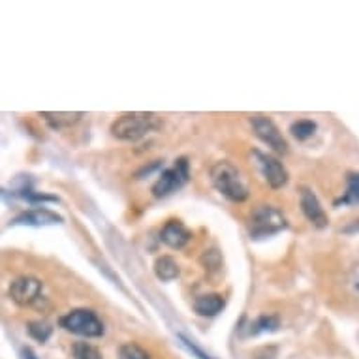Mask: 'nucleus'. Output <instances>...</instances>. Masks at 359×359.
I'll use <instances>...</instances> for the list:
<instances>
[{
    "label": "nucleus",
    "instance_id": "obj_5",
    "mask_svg": "<svg viewBox=\"0 0 359 359\" xmlns=\"http://www.w3.org/2000/svg\"><path fill=\"white\" fill-rule=\"evenodd\" d=\"M189 177L190 170L187 158L175 160V164L160 173L156 183L153 184V196L154 198H165V196L173 194L189 183Z\"/></svg>",
    "mask_w": 359,
    "mask_h": 359
},
{
    "label": "nucleus",
    "instance_id": "obj_18",
    "mask_svg": "<svg viewBox=\"0 0 359 359\" xmlns=\"http://www.w3.org/2000/svg\"><path fill=\"white\" fill-rule=\"evenodd\" d=\"M118 359H151V355L136 342H126L118 350Z\"/></svg>",
    "mask_w": 359,
    "mask_h": 359
},
{
    "label": "nucleus",
    "instance_id": "obj_17",
    "mask_svg": "<svg viewBox=\"0 0 359 359\" xmlns=\"http://www.w3.org/2000/svg\"><path fill=\"white\" fill-rule=\"evenodd\" d=\"M290 132H292V136H294L297 142H306L309 137L314 136V132H316V123H312L309 118H301V121H295V123L290 126Z\"/></svg>",
    "mask_w": 359,
    "mask_h": 359
},
{
    "label": "nucleus",
    "instance_id": "obj_19",
    "mask_svg": "<svg viewBox=\"0 0 359 359\" xmlns=\"http://www.w3.org/2000/svg\"><path fill=\"white\" fill-rule=\"evenodd\" d=\"M72 353H74V359H102V353L98 352V348H95L93 344H87V342L74 344Z\"/></svg>",
    "mask_w": 359,
    "mask_h": 359
},
{
    "label": "nucleus",
    "instance_id": "obj_11",
    "mask_svg": "<svg viewBox=\"0 0 359 359\" xmlns=\"http://www.w3.org/2000/svg\"><path fill=\"white\" fill-rule=\"evenodd\" d=\"M160 239L170 248H177L179 250V248H183L192 239V233H190V230L183 222H179V220H168L164 224L162 231H160Z\"/></svg>",
    "mask_w": 359,
    "mask_h": 359
},
{
    "label": "nucleus",
    "instance_id": "obj_21",
    "mask_svg": "<svg viewBox=\"0 0 359 359\" xmlns=\"http://www.w3.org/2000/svg\"><path fill=\"white\" fill-rule=\"evenodd\" d=\"M19 196H21L23 200L30 201V203H41V201H53V203H59V198L48 196V194H36V192H32V190H21Z\"/></svg>",
    "mask_w": 359,
    "mask_h": 359
},
{
    "label": "nucleus",
    "instance_id": "obj_22",
    "mask_svg": "<svg viewBox=\"0 0 359 359\" xmlns=\"http://www.w3.org/2000/svg\"><path fill=\"white\" fill-rule=\"evenodd\" d=\"M179 341H181V344H183V346L187 348V350H189V352L192 353L194 358H198V359H212L211 355L203 352V350H201V348L198 346V344H196L194 341H190V339H187V337H184V335H179Z\"/></svg>",
    "mask_w": 359,
    "mask_h": 359
},
{
    "label": "nucleus",
    "instance_id": "obj_1",
    "mask_svg": "<svg viewBox=\"0 0 359 359\" xmlns=\"http://www.w3.org/2000/svg\"><path fill=\"white\" fill-rule=\"evenodd\" d=\"M162 126V121L156 113H123L111 124L113 137H117L121 142H137L147 134L158 130Z\"/></svg>",
    "mask_w": 359,
    "mask_h": 359
},
{
    "label": "nucleus",
    "instance_id": "obj_2",
    "mask_svg": "<svg viewBox=\"0 0 359 359\" xmlns=\"http://www.w3.org/2000/svg\"><path fill=\"white\" fill-rule=\"evenodd\" d=\"M212 187L231 201L241 203L248 198V187L243 179L241 171L228 160H220L211 168Z\"/></svg>",
    "mask_w": 359,
    "mask_h": 359
},
{
    "label": "nucleus",
    "instance_id": "obj_9",
    "mask_svg": "<svg viewBox=\"0 0 359 359\" xmlns=\"http://www.w3.org/2000/svg\"><path fill=\"white\" fill-rule=\"evenodd\" d=\"M299 205L303 215L306 217V220L316 226V228H325L330 224V218L325 215L324 207L320 203V200L316 198V194L309 189H301L299 192Z\"/></svg>",
    "mask_w": 359,
    "mask_h": 359
},
{
    "label": "nucleus",
    "instance_id": "obj_16",
    "mask_svg": "<svg viewBox=\"0 0 359 359\" xmlns=\"http://www.w3.org/2000/svg\"><path fill=\"white\" fill-rule=\"evenodd\" d=\"M335 205H359V173L348 177V189L341 200L335 201Z\"/></svg>",
    "mask_w": 359,
    "mask_h": 359
},
{
    "label": "nucleus",
    "instance_id": "obj_14",
    "mask_svg": "<svg viewBox=\"0 0 359 359\" xmlns=\"http://www.w3.org/2000/svg\"><path fill=\"white\" fill-rule=\"evenodd\" d=\"M179 264L171 256H160L156 262H154V275L164 280V283H170V280H175L179 277Z\"/></svg>",
    "mask_w": 359,
    "mask_h": 359
},
{
    "label": "nucleus",
    "instance_id": "obj_24",
    "mask_svg": "<svg viewBox=\"0 0 359 359\" xmlns=\"http://www.w3.org/2000/svg\"><path fill=\"white\" fill-rule=\"evenodd\" d=\"M353 284H355V290H358V294H359V271H358V278L353 280Z\"/></svg>",
    "mask_w": 359,
    "mask_h": 359
},
{
    "label": "nucleus",
    "instance_id": "obj_23",
    "mask_svg": "<svg viewBox=\"0 0 359 359\" xmlns=\"http://www.w3.org/2000/svg\"><path fill=\"white\" fill-rule=\"evenodd\" d=\"M21 359H38V358H36V353L32 352L29 346H25L23 350H21Z\"/></svg>",
    "mask_w": 359,
    "mask_h": 359
},
{
    "label": "nucleus",
    "instance_id": "obj_15",
    "mask_svg": "<svg viewBox=\"0 0 359 359\" xmlns=\"http://www.w3.org/2000/svg\"><path fill=\"white\" fill-rule=\"evenodd\" d=\"M280 327V320L271 314H264L248 325V335H259V333H273Z\"/></svg>",
    "mask_w": 359,
    "mask_h": 359
},
{
    "label": "nucleus",
    "instance_id": "obj_20",
    "mask_svg": "<svg viewBox=\"0 0 359 359\" xmlns=\"http://www.w3.org/2000/svg\"><path fill=\"white\" fill-rule=\"evenodd\" d=\"M53 333V327L46 322H30L29 324V335L36 339L38 342H46Z\"/></svg>",
    "mask_w": 359,
    "mask_h": 359
},
{
    "label": "nucleus",
    "instance_id": "obj_6",
    "mask_svg": "<svg viewBox=\"0 0 359 359\" xmlns=\"http://www.w3.org/2000/svg\"><path fill=\"white\" fill-rule=\"evenodd\" d=\"M250 123H252V128L254 132H256V136H258L267 147H271L273 151L278 154L288 153V142L284 140V136L280 134V130H278V126L273 123L271 118L264 117V115H256V117L250 118Z\"/></svg>",
    "mask_w": 359,
    "mask_h": 359
},
{
    "label": "nucleus",
    "instance_id": "obj_7",
    "mask_svg": "<svg viewBox=\"0 0 359 359\" xmlns=\"http://www.w3.org/2000/svg\"><path fill=\"white\" fill-rule=\"evenodd\" d=\"M252 154L256 156V160H258L259 171H262V175H264V179L267 181V184H269L271 189L278 190L288 183L290 175L280 160L271 156V154L259 153V151H254Z\"/></svg>",
    "mask_w": 359,
    "mask_h": 359
},
{
    "label": "nucleus",
    "instance_id": "obj_10",
    "mask_svg": "<svg viewBox=\"0 0 359 359\" xmlns=\"http://www.w3.org/2000/svg\"><path fill=\"white\" fill-rule=\"evenodd\" d=\"M62 217L57 212L49 211V209H32V211H25L13 218L12 224L15 226H30V228H43L49 224H60Z\"/></svg>",
    "mask_w": 359,
    "mask_h": 359
},
{
    "label": "nucleus",
    "instance_id": "obj_8",
    "mask_svg": "<svg viewBox=\"0 0 359 359\" xmlns=\"http://www.w3.org/2000/svg\"><path fill=\"white\" fill-rule=\"evenodd\" d=\"M43 284L36 277H19L10 284V297L19 306L32 305L41 294Z\"/></svg>",
    "mask_w": 359,
    "mask_h": 359
},
{
    "label": "nucleus",
    "instance_id": "obj_13",
    "mask_svg": "<svg viewBox=\"0 0 359 359\" xmlns=\"http://www.w3.org/2000/svg\"><path fill=\"white\" fill-rule=\"evenodd\" d=\"M40 117H43V121H46V123H48L53 130H65V128H70V126H74L76 123H79L83 117V113H79V111H76V113L43 111V113H40Z\"/></svg>",
    "mask_w": 359,
    "mask_h": 359
},
{
    "label": "nucleus",
    "instance_id": "obj_3",
    "mask_svg": "<svg viewBox=\"0 0 359 359\" xmlns=\"http://www.w3.org/2000/svg\"><path fill=\"white\" fill-rule=\"evenodd\" d=\"M288 228L286 217L273 205H258L248 217V233L250 239H265L280 233Z\"/></svg>",
    "mask_w": 359,
    "mask_h": 359
},
{
    "label": "nucleus",
    "instance_id": "obj_4",
    "mask_svg": "<svg viewBox=\"0 0 359 359\" xmlns=\"http://www.w3.org/2000/svg\"><path fill=\"white\" fill-rule=\"evenodd\" d=\"M59 325L68 333L87 337V339L104 335V324L98 318V314L90 309H74L65 316H60Z\"/></svg>",
    "mask_w": 359,
    "mask_h": 359
},
{
    "label": "nucleus",
    "instance_id": "obj_12",
    "mask_svg": "<svg viewBox=\"0 0 359 359\" xmlns=\"http://www.w3.org/2000/svg\"><path fill=\"white\" fill-rule=\"evenodd\" d=\"M222 309L224 297L218 294L200 295V297L194 301V312L196 314H200V316H203V318H212V316H217Z\"/></svg>",
    "mask_w": 359,
    "mask_h": 359
}]
</instances>
